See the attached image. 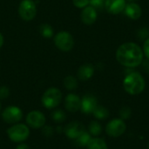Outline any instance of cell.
<instances>
[{
    "mask_svg": "<svg viewBox=\"0 0 149 149\" xmlns=\"http://www.w3.org/2000/svg\"><path fill=\"white\" fill-rule=\"evenodd\" d=\"M143 51L135 43L127 42L122 44L116 52L117 61L129 68H134L140 65L143 60Z\"/></svg>",
    "mask_w": 149,
    "mask_h": 149,
    "instance_id": "cell-1",
    "label": "cell"
},
{
    "mask_svg": "<svg viewBox=\"0 0 149 149\" xmlns=\"http://www.w3.org/2000/svg\"><path fill=\"white\" fill-rule=\"evenodd\" d=\"M145 79L141 73L133 72L127 74L123 80V87L125 91L131 95H138L145 89Z\"/></svg>",
    "mask_w": 149,
    "mask_h": 149,
    "instance_id": "cell-2",
    "label": "cell"
},
{
    "mask_svg": "<svg viewBox=\"0 0 149 149\" xmlns=\"http://www.w3.org/2000/svg\"><path fill=\"white\" fill-rule=\"evenodd\" d=\"M7 135L11 141L21 143L28 139L30 135V129L29 127L25 124L17 123L12 125L7 130Z\"/></svg>",
    "mask_w": 149,
    "mask_h": 149,
    "instance_id": "cell-3",
    "label": "cell"
},
{
    "mask_svg": "<svg viewBox=\"0 0 149 149\" xmlns=\"http://www.w3.org/2000/svg\"><path fill=\"white\" fill-rule=\"evenodd\" d=\"M62 100V93L58 88H48L43 94L41 101L43 106L47 109H53L57 107Z\"/></svg>",
    "mask_w": 149,
    "mask_h": 149,
    "instance_id": "cell-4",
    "label": "cell"
},
{
    "mask_svg": "<svg viewBox=\"0 0 149 149\" xmlns=\"http://www.w3.org/2000/svg\"><path fill=\"white\" fill-rule=\"evenodd\" d=\"M55 45L63 52H69L73 48L74 39L68 31H60L54 37Z\"/></svg>",
    "mask_w": 149,
    "mask_h": 149,
    "instance_id": "cell-5",
    "label": "cell"
},
{
    "mask_svg": "<svg viewBox=\"0 0 149 149\" xmlns=\"http://www.w3.org/2000/svg\"><path fill=\"white\" fill-rule=\"evenodd\" d=\"M37 13L36 3L32 0H23L18 7V14L24 21L32 20Z\"/></svg>",
    "mask_w": 149,
    "mask_h": 149,
    "instance_id": "cell-6",
    "label": "cell"
},
{
    "mask_svg": "<svg viewBox=\"0 0 149 149\" xmlns=\"http://www.w3.org/2000/svg\"><path fill=\"white\" fill-rule=\"evenodd\" d=\"M22 118L23 112L18 107L16 106L7 107L2 113V119L7 124H17L22 120Z\"/></svg>",
    "mask_w": 149,
    "mask_h": 149,
    "instance_id": "cell-7",
    "label": "cell"
},
{
    "mask_svg": "<svg viewBox=\"0 0 149 149\" xmlns=\"http://www.w3.org/2000/svg\"><path fill=\"white\" fill-rule=\"evenodd\" d=\"M127 129V125L121 119H113L106 126V133L108 136L118 138L121 136Z\"/></svg>",
    "mask_w": 149,
    "mask_h": 149,
    "instance_id": "cell-8",
    "label": "cell"
},
{
    "mask_svg": "<svg viewBox=\"0 0 149 149\" xmlns=\"http://www.w3.org/2000/svg\"><path fill=\"white\" fill-rule=\"evenodd\" d=\"M26 124L28 127L34 128V129H39L42 128L46 122V118L45 114L40 111H31L26 115Z\"/></svg>",
    "mask_w": 149,
    "mask_h": 149,
    "instance_id": "cell-9",
    "label": "cell"
},
{
    "mask_svg": "<svg viewBox=\"0 0 149 149\" xmlns=\"http://www.w3.org/2000/svg\"><path fill=\"white\" fill-rule=\"evenodd\" d=\"M64 133L65 136L70 140H76L83 132H85V127L78 121H72L67 124L64 128Z\"/></svg>",
    "mask_w": 149,
    "mask_h": 149,
    "instance_id": "cell-10",
    "label": "cell"
},
{
    "mask_svg": "<svg viewBox=\"0 0 149 149\" xmlns=\"http://www.w3.org/2000/svg\"><path fill=\"white\" fill-rule=\"evenodd\" d=\"M81 99L75 93H69L65 99V108L70 113H76L80 110Z\"/></svg>",
    "mask_w": 149,
    "mask_h": 149,
    "instance_id": "cell-11",
    "label": "cell"
},
{
    "mask_svg": "<svg viewBox=\"0 0 149 149\" xmlns=\"http://www.w3.org/2000/svg\"><path fill=\"white\" fill-rule=\"evenodd\" d=\"M97 106H98L97 99L92 94H86L81 99L80 110L84 113L86 114L93 113L94 109L97 107Z\"/></svg>",
    "mask_w": 149,
    "mask_h": 149,
    "instance_id": "cell-12",
    "label": "cell"
},
{
    "mask_svg": "<svg viewBox=\"0 0 149 149\" xmlns=\"http://www.w3.org/2000/svg\"><path fill=\"white\" fill-rule=\"evenodd\" d=\"M126 4V0H106L105 8L108 13L117 15L124 10Z\"/></svg>",
    "mask_w": 149,
    "mask_h": 149,
    "instance_id": "cell-13",
    "label": "cell"
},
{
    "mask_svg": "<svg viewBox=\"0 0 149 149\" xmlns=\"http://www.w3.org/2000/svg\"><path fill=\"white\" fill-rule=\"evenodd\" d=\"M80 17L84 24L87 25H91L94 24L97 19V10L93 6L87 5L83 9Z\"/></svg>",
    "mask_w": 149,
    "mask_h": 149,
    "instance_id": "cell-14",
    "label": "cell"
},
{
    "mask_svg": "<svg viewBox=\"0 0 149 149\" xmlns=\"http://www.w3.org/2000/svg\"><path fill=\"white\" fill-rule=\"evenodd\" d=\"M124 10H125L126 15L133 20L139 19L142 15L141 7L134 2H130L129 3L126 4V7Z\"/></svg>",
    "mask_w": 149,
    "mask_h": 149,
    "instance_id": "cell-15",
    "label": "cell"
},
{
    "mask_svg": "<svg viewBox=\"0 0 149 149\" xmlns=\"http://www.w3.org/2000/svg\"><path fill=\"white\" fill-rule=\"evenodd\" d=\"M94 73V67L91 64H84L78 70V78L82 81L90 79Z\"/></svg>",
    "mask_w": 149,
    "mask_h": 149,
    "instance_id": "cell-16",
    "label": "cell"
},
{
    "mask_svg": "<svg viewBox=\"0 0 149 149\" xmlns=\"http://www.w3.org/2000/svg\"><path fill=\"white\" fill-rule=\"evenodd\" d=\"M87 149H108L106 141L101 138H92L88 145Z\"/></svg>",
    "mask_w": 149,
    "mask_h": 149,
    "instance_id": "cell-17",
    "label": "cell"
},
{
    "mask_svg": "<svg viewBox=\"0 0 149 149\" xmlns=\"http://www.w3.org/2000/svg\"><path fill=\"white\" fill-rule=\"evenodd\" d=\"M93 114L98 120H106L109 117V111L103 106H97Z\"/></svg>",
    "mask_w": 149,
    "mask_h": 149,
    "instance_id": "cell-18",
    "label": "cell"
},
{
    "mask_svg": "<svg viewBox=\"0 0 149 149\" xmlns=\"http://www.w3.org/2000/svg\"><path fill=\"white\" fill-rule=\"evenodd\" d=\"M91 139H92L91 134L88 132L85 131L75 140V142L79 147H86V146L90 142Z\"/></svg>",
    "mask_w": 149,
    "mask_h": 149,
    "instance_id": "cell-19",
    "label": "cell"
},
{
    "mask_svg": "<svg viewBox=\"0 0 149 149\" xmlns=\"http://www.w3.org/2000/svg\"><path fill=\"white\" fill-rule=\"evenodd\" d=\"M89 134L93 136H99L102 133V126L98 121H92L88 126Z\"/></svg>",
    "mask_w": 149,
    "mask_h": 149,
    "instance_id": "cell-20",
    "label": "cell"
},
{
    "mask_svg": "<svg viewBox=\"0 0 149 149\" xmlns=\"http://www.w3.org/2000/svg\"><path fill=\"white\" fill-rule=\"evenodd\" d=\"M64 86L67 90L72 91L78 87V81L77 79L73 76H67L64 79Z\"/></svg>",
    "mask_w": 149,
    "mask_h": 149,
    "instance_id": "cell-21",
    "label": "cell"
},
{
    "mask_svg": "<svg viewBox=\"0 0 149 149\" xmlns=\"http://www.w3.org/2000/svg\"><path fill=\"white\" fill-rule=\"evenodd\" d=\"M52 119L54 122L60 124L62 122H64L66 119V115L65 113L61 110V109H56L52 113Z\"/></svg>",
    "mask_w": 149,
    "mask_h": 149,
    "instance_id": "cell-22",
    "label": "cell"
},
{
    "mask_svg": "<svg viewBox=\"0 0 149 149\" xmlns=\"http://www.w3.org/2000/svg\"><path fill=\"white\" fill-rule=\"evenodd\" d=\"M39 32L44 38H52L53 36V29L51 25H49L47 24H44L40 25Z\"/></svg>",
    "mask_w": 149,
    "mask_h": 149,
    "instance_id": "cell-23",
    "label": "cell"
},
{
    "mask_svg": "<svg viewBox=\"0 0 149 149\" xmlns=\"http://www.w3.org/2000/svg\"><path fill=\"white\" fill-rule=\"evenodd\" d=\"M120 117L121 120H128L130 117H131V114H132V111L130 109V107H122L120 110Z\"/></svg>",
    "mask_w": 149,
    "mask_h": 149,
    "instance_id": "cell-24",
    "label": "cell"
},
{
    "mask_svg": "<svg viewBox=\"0 0 149 149\" xmlns=\"http://www.w3.org/2000/svg\"><path fill=\"white\" fill-rule=\"evenodd\" d=\"M105 2L106 0H90L89 3L97 10H101L105 7Z\"/></svg>",
    "mask_w": 149,
    "mask_h": 149,
    "instance_id": "cell-25",
    "label": "cell"
},
{
    "mask_svg": "<svg viewBox=\"0 0 149 149\" xmlns=\"http://www.w3.org/2000/svg\"><path fill=\"white\" fill-rule=\"evenodd\" d=\"M42 134L45 137H52L54 134V129L51 126H44L42 127Z\"/></svg>",
    "mask_w": 149,
    "mask_h": 149,
    "instance_id": "cell-26",
    "label": "cell"
},
{
    "mask_svg": "<svg viewBox=\"0 0 149 149\" xmlns=\"http://www.w3.org/2000/svg\"><path fill=\"white\" fill-rule=\"evenodd\" d=\"M89 1L90 0H72V3L75 7L84 9L89 4Z\"/></svg>",
    "mask_w": 149,
    "mask_h": 149,
    "instance_id": "cell-27",
    "label": "cell"
},
{
    "mask_svg": "<svg viewBox=\"0 0 149 149\" xmlns=\"http://www.w3.org/2000/svg\"><path fill=\"white\" fill-rule=\"evenodd\" d=\"M10 95V90L7 86H1L0 87V100H4L8 98Z\"/></svg>",
    "mask_w": 149,
    "mask_h": 149,
    "instance_id": "cell-28",
    "label": "cell"
},
{
    "mask_svg": "<svg viewBox=\"0 0 149 149\" xmlns=\"http://www.w3.org/2000/svg\"><path fill=\"white\" fill-rule=\"evenodd\" d=\"M143 53L144 55L148 58L149 59V38L144 42V45H143Z\"/></svg>",
    "mask_w": 149,
    "mask_h": 149,
    "instance_id": "cell-29",
    "label": "cell"
},
{
    "mask_svg": "<svg viewBox=\"0 0 149 149\" xmlns=\"http://www.w3.org/2000/svg\"><path fill=\"white\" fill-rule=\"evenodd\" d=\"M16 149H30V147L27 145V144H25V143H19L17 146V148Z\"/></svg>",
    "mask_w": 149,
    "mask_h": 149,
    "instance_id": "cell-30",
    "label": "cell"
},
{
    "mask_svg": "<svg viewBox=\"0 0 149 149\" xmlns=\"http://www.w3.org/2000/svg\"><path fill=\"white\" fill-rule=\"evenodd\" d=\"M3 44V35L0 33V48L2 47Z\"/></svg>",
    "mask_w": 149,
    "mask_h": 149,
    "instance_id": "cell-31",
    "label": "cell"
},
{
    "mask_svg": "<svg viewBox=\"0 0 149 149\" xmlns=\"http://www.w3.org/2000/svg\"><path fill=\"white\" fill-rule=\"evenodd\" d=\"M61 129H62V128H61V127H58V128H57V130H56V131H58V133H61V132L63 131V130H61Z\"/></svg>",
    "mask_w": 149,
    "mask_h": 149,
    "instance_id": "cell-32",
    "label": "cell"
},
{
    "mask_svg": "<svg viewBox=\"0 0 149 149\" xmlns=\"http://www.w3.org/2000/svg\"><path fill=\"white\" fill-rule=\"evenodd\" d=\"M127 1H129V2H134V1H135V0H127Z\"/></svg>",
    "mask_w": 149,
    "mask_h": 149,
    "instance_id": "cell-33",
    "label": "cell"
},
{
    "mask_svg": "<svg viewBox=\"0 0 149 149\" xmlns=\"http://www.w3.org/2000/svg\"><path fill=\"white\" fill-rule=\"evenodd\" d=\"M1 108H2V105H1V103H0V112H1Z\"/></svg>",
    "mask_w": 149,
    "mask_h": 149,
    "instance_id": "cell-34",
    "label": "cell"
},
{
    "mask_svg": "<svg viewBox=\"0 0 149 149\" xmlns=\"http://www.w3.org/2000/svg\"><path fill=\"white\" fill-rule=\"evenodd\" d=\"M148 148L149 149V142H148Z\"/></svg>",
    "mask_w": 149,
    "mask_h": 149,
    "instance_id": "cell-35",
    "label": "cell"
}]
</instances>
